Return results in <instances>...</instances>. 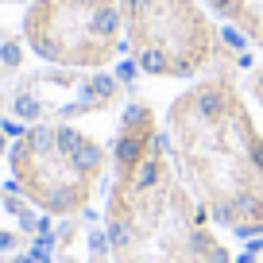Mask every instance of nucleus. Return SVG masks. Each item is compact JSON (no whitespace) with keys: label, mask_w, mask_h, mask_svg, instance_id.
Returning <instances> with one entry per match:
<instances>
[{"label":"nucleus","mask_w":263,"mask_h":263,"mask_svg":"<svg viewBox=\"0 0 263 263\" xmlns=\"http://www.w3.org/2000/svg\"><path fill=\"white\" fill-rule=\"evenodd\" d=\"M248 93H252V101L259 105V112H263V66H255L252 74H248Z\"/></svg>","instance_id":"6e6552de"},{"label":"nucleus","mask_w":263,"mask_h":263,"mask_svg":"<svg viewBox=\"0 0 263 263\" xmlns=\"http://www.w3.org/2000/svg\"><path fill=\"white\" fill-rule=\"evenodd\" d=\"M124 43L147 78L197 82L224 54L205 0H120Z\"/></svg>","instance_id":"20e7f679"},{"label":"nucleus","mask_w":263,"mask_h":263,"mask_svg":"<svg viewBox=\"0 0 263 263\" xmlns=\"http://www.w3.org/2000/svg\"><path fill=\"white\" fill-rule=\"evenodd\" d=\"M20 31L31 54L66 70H105L128 47L120 0H31Z\"/></svg>","instance_id":"39448f33"},{"label":"nucleus","mask_w":263,"mask_h":263,"mask_svg":"<svg viewBox=\"0 0 263 263\" xmlns=\"http://www.w3.org/2000/svg\"><path fill=\"white\" fill-rule=\"evenodd\" d=\"M252 252H259V255H263V236H259V240L252 244Z\"/></svg>","instance_id":"9b49d317"},{"label":"nucleus","mask_w":263,"mask_h":263,"mask_svg":"<svg viewBox=\"0 0 263 263\" xmlns=\"http://www.w3.org/2000/svg\"><path fill=\"white\" fill-rule=\"evenodd\" d=\"M12 186L47 217H82L105 186L112 151L70 120L27 124L8 147Z\"/></svg>","instance_id":"7ed1b4c3"},{"label":"nucleus","mask_w":263,"mask_h":263,"mask_svg":"<svg viewBox=\"0 0 263 263\" xmlns=\"http://www.w3.org/2000/svg\"><path fill=\"white\" fill-rule=\"evenodd\" d=\"M105 232L112 263H236L213 217L174 171L147 101H128L116 128Z\"/></svg>","instance_id":"f257e3e1"},{"label":"nucleus","mask_w":263,"mask_h":263,"mask_svg":"<svg viewBox=\"0 0 263 263\" xmlns=\"http://www.w3.org/2000/svg\"><path fill=\"white\" fill-rule=\"evenodd\" d=\"M213 16L229 20L255 50H263V0H205Z\"/></svg>","instance_id":"0eeeda50"},{"label":"nucleus","mask_w":263,"mask_h":263,"mask_svg":"<svg viewBox=\"0 0 263 263\" xmlns=\"http://www.w3.org/2000/svg\"><path fill=\"white\" fill-rule=\"evenodd\" d=\"M124 82L105 70H39L20 78L8 89V112L24 124H47V120H74V116L105 112L120 101Z\"/></svg>","instance_id":"423d86ee"},{"label":"nucleus","mask_w":263,"mask_h":263,"mask_svg":"<svg viewBox=\"0 0 263 263\" xmlns=\"http://www.w3.org/2000/svg\"><path fill=\"white\" fill-rule=\"evenodd\" d=\"M4 151H8V140H4V128H0V155H4Z\"/></svg>","instance_id":"9d476101"},{"label":"nucleus","mask_w":263,"mask_h":263,"mask_svg":"<svg viewBox=\"0 0 263 263\" xmlns=\"http://www.w3.org/2000/svg\"><path fill=\"white\" fill-rule=\"evenodd\" d=\"M174 171L232 236H263V124L232 70H213L171 97L163 120Z\"/></svg>","instance_id":"f03ea898"},{"label":"nucleus","mask_w":263,"mask_h":263,"mask_svg":"<svg viewBox=\"0 0 263 263\" xmlns=\"http://www.w3.org/2000/svg\"><path fill=\"white\" fill-rule=\"evenodd\" d=\"M20 236H12V232H0V248H16Z\"/></svg>","instance_id":"1a4fd4ad"}]
</instances>
